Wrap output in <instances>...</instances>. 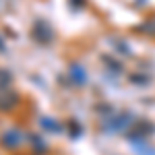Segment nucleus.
<instances>
[{
	"label": "nucleus",
	"mask_w": 155,
	"mask_h": 155,
	"mask_svg": "<svg viewBox=\"0 0 155 155\" xmlns=\"http://www.w3.org/2000/svg\"><path fill=\"white\" fill-rule=\"evenodd\" d=\"M31 33H33V37H35L39 44H48V41H52V37H54V33H52V29H50V25L46 21H35Z\"/></svg>",
	"instance_id": "nucleus-1"
},
{
	"label": "nucleus",
	"mask_w": 155,
	"mask_h": 155,
	"mask_svg": "<svg viewBox=\"0 0 155 155\" xmlns=\"http://www.w3.org/2000/svg\"><path fill=\"white\" fill-rule=\"evenodd\" d=\"M19 101V95L8 89V87H0V110H12Z\"/></svg>",
	"instance_id": "nucleus-2"
},
{
	"label": "nucleus",
	"mask_w": 155,
	"mask_h": 155,
	"mask_svg": "<svg viewBox=\"0 0 155 155\" xmlns=\"http://www.w3.org/2000/svg\"><path fill=\"white\" fill-rule=\"evenodd\" d=\"M71 77H72V79H74L79 85L85 83V79H87V77L83 74V68H81L79 64H72V66H71Z\"/></svg>",
	"instance_id": "nucleus-3"
}]
</instances>
